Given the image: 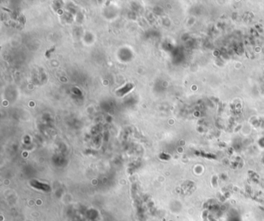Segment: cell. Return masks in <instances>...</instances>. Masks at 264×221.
<instances>
[{
    "mask_svg": "<svg viewBox=\"0 0 264 221\" xmlns=\"http://www.w3.org/2000/svg\"><path fill=\"white\" fill-rule=\"evenodd\" d=\"M133 88H134V85L132 84L128 83V84H126L124 87H122V88L118 90V91H116V94L119 97H122V96H123V95L126 94L127 93H129L130 91H132Z\"/></svg>",
    "mask_w": 264,
    "mask_h": 221,
    "instance_id": "obj_1",
    "label": "cell"
}]
</instances>
